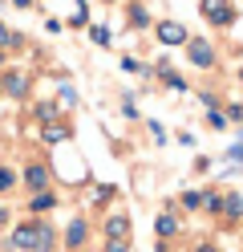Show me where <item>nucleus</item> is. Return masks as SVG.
Segmentation results:
<instances>
[{
    "mask_svg": "<svg viewBox=\"0 0 243 252\" xmlns=\"http://www.w3.org/2000/svg\"><path fill=\"white\" fill-rule=\"evenodd\" d=\"M25 183H28V187H45V183H49V171H45L41 163H32V167L25 171Z\"/></svg>",
    "mask_w": 243,
    "mask_h": 252,
    "instance_id": "nucleus-5",
    "label": "nucleus"
},
{
    "mask_svg": "<svg viewBox=\"0 0 243 252\" xmlns=\"http://www.w3.org/2000/svg\"><path fill=\"white\" fill-rule=\"evenodd\" d=\"M45 138H49V143H57V138H65V126H45Z\"/></svg>",
    "mask_w": 243,
    "mask_h": 252,
    "instance_id": "nucleus-12",
    "label": "nucleus"
},
{
    "mask_svg": "<svg viewBox=\"0 0 243 252\" xmlns=\"http://www.w3.org/2000/svg\"><path fill=\"white\" fill-rule=\"evenodd\" d=\"M81 240H85V224H73L69 228V244H81Z\"/></svg>",
    "mask_w": 243,
    "mask_h": 252,
    "instance_id": "nucleus-11",
    "label": "nucleus"
},
{
    "mask_svg": "<svg viewBox=\"0 0 243 252\" xmlns=\"http://www.w3.org/2000/svg\"><path fill=\"white\" fill-rule=\"evenodd\" d=\"M8 187H12V171L0 167V191H8Z\"/></svg>",
    "mask_w": 243,
    "mask_h": 252,
    "instance_id": "nucleus-14",
    "label": "nucleus"
},
{
    "mask_svg": "<svg viewBox=\"0 0 243 252\" xmlns=\"http://www.w3.org/2000/svg\"><path fill=\"white\" fill-rule=\"evenodd\" d=\"M97 45H109V33H106V29H93V33H89Z\"/></svg>",
    "mask_w": 243,
    "mask_h": 252,
    "instance_id": "nucleus-17",
    "label": "nucleus"
},
{
    "mask_svg": "<svg viewBox=\"0 0 243 252\" xmlns=\"http://www.w3.org/2000/svg\"><path fill=\"white\" fill-rule=\"evenodd\" d=\"M53 114H57V106H49V102H45V106H37V118H53Z\"/></svg>",
    "mask_w": 243,
    "mask_h": 252,
    "instance_id": "nucleus-16",
    "label": "nucleus"
},
{
    "mask_svg": "<svg viewBox=\"0 0 243 252\" xmlns=\"http://www.w3.org/2000/svg\"><path fill=\"white\" fill-rule=\"evenodd\" d=\"M203 203V191H187V208H199Z\"/></svg>",
    "mask_w": 243,
    "mask_h": 252,
    "instance_id": "nucleus-18",
    "label": "nucleus"
},
{
    "mask_svg": "<svg viewBox=\"0 0 243 252\" xmlns=\"http://www.w3.org/2000/svg\"><path fill=\"white\" fill-rule=\"evenodd\" d=\"M8 94H12V98H21V94H25V73H8Z\"/></svg>",
    "mask_w": 243,
    "mask_h": 252,
    "instance_id": "nucleus-7",
    "label": "nucleus"
},
{
    "mask_svg": "<svg viewBox=\"0 0 243 252\" xmlns=\"http://www.w3.org/2000/svg\"><path fill=\"white\" fill-rule=\"evenodd\" d=\"M203 17L211 21V25H231L235 21V8H231V0H203Z\"/></svg>",
    "mask_w": 243,
    "mask_h": 252,
    "instance_id": "nucleus-1",
    "label": "nucleus"
},
{
    "mask_svg": "<svg viewBox=\"0 0 243 252\" xmlns=\"http://www.w3.org/2000/svg\"><path fill=\"white\" fill-rule=\"evenodd\" d=\"M158 41L162 45H187V29L178 25V21H162L158 25Z\"/></svg>",
    "mask_w": 243,
    "mask_h": 252,
    "instance_id": "nucleus-3",
    "label": "nucleus"
},
{
    "mask_svg": "<svg viewBox=\"0 0 243 252\" xmlns=\"http://www.w3.org/2000/svg\"><path fill=\"white\" fill-rule=\"evenodd\" d=\"M12 4H21V8H28V4H32V0H12Z\"/></svg>",
    "mask_w": 243,
    "mask_h": 252,
    "instance_id": "nucleus-21",
    "label": "nucleus"
},
{
    "mask_svg": "<svg viewBox=\"0 0 243 252\" xmlns=\"http://www.w3.org/2000/svg\"><path fill=\"white\" fill-rule=\"evenodd\" d=\"M178 232V220L174 216H158V236H174Z\"/></svg>",
    "mask_w": 243,
    "mask_h": 252,
    "instance_id": "nucleus-8",
    "label": "nucleus"
},
{
    "mask_svg": "<svg viewBox=\"0 0 243 252\" xmlns=\"http://www.w3.org/2000/svg\"><path fill=\"white\" fill-rule=\"evenodd\" d=\"M231 159H243V147H235V151H231Z\"/></svg>",
    "mask_w": 243,
    "mask_h": 252,
    "instance_id": "nucleus-20",
    "label": "nucleus"
},
{
    "mask_svg": "<svg viewBox=\"0 0 243 252\" xmlns=\"http://www.w3.org/2000/svg\"><path fill=\"white\" fill-rule=\"evenodd\" d=\"M61 102H65V106H73V102H77V94H73L69 86H61Z\"/></svg>",
    "mask_w": 243,
    "mask_h": 252,
    "instance_id": "nucleus-15",
    "label": "nucleus"
},
{
    "mask_svg": "<svg viewBox=\"0 0 243 252\" xmlns=\"http://www.w3.org/2000/svg\"><path fill=\"white\" fill-rule=\"evenodd\" d=\"M130 21H134L138 29H146V25H150V17H146V8H130Z\"/></svg>",
    "mask_w": 243,
    "mask_h": 252,
    "instance_id": "nucleus-10",
    "label": "nucleus"
},
{
    "mask_svg": "<svg viewBox=\"0 0 243 252\" xmlns=\"http://www.w3.org/2000/svg\"><path fill=\"white\" fill-rule=\"evenodd\" d=\"M49 208H53V195H37V199H32V212H49Z\"/></svg>",
    "mask_w": 243,
    "mask_h": 252,
    "instance_id": "nucleus-9",
    "label": "nucleus"
},
{
    "mask_svg": "<svg viewBox=\"0 0 243 252\" xmlns=\"http://www.w3.org/2000/svg\"><path fill=\"white\" fill-rule=\"evenodd\" d=\"M12 240L21 244V248H32V240H37V224H21V228H16V236H12Z\"/></svg>",
    "mask_w": 243,
    "mask_h": 252,
    "instance_id": "nucleus-6",
    "label": "nucleus"
},
{
    "mask_svg": "<svg viewBox=\"0 0 243 252\" xmlns=\"http://www.w3.org/2000/svg\"><path fill=\"white\" fill-rule=\"evenodd\" d=\"M187 57H190L199 69H211V65H215V53H211L207 41H187Z\"/></svg>",
    "mask_w": 243,
    "mask_h": 252,
    "instance_id": "nucleus-2",
    "label": "nucleus"
},
{
    "mask_svg": "<svg viewBox=\"0 0 243 252\" xmlns=\"http://www.w3.org/2000/svg\"><path fill=\"white\" fill-rule=\"evenodd\" d=\"M207 208H211V212H223V195H215V191H207Z\"/></svg>",
    "mask_w": 243,
    "mask_h": 252,
    "instance_id": "nucleus-13",
    "label": "nucleus"
},
{
    "mask_svg": "<svg viewBox=\"0 0 243 252\" xmlns=\"http://www.w3.org/2000/svg\"><path fill=\"white\" fill-rule=\"evenodd\" d=\"M106 252H130V248H126L122 240H109V248H106Z\"/></svg>",
    "mask_w": 243,
    "mask_h": 252,
    "instance_id": "nucleus-19",
    "label": "nucleus"
},
{
    "mask_svg": "<svg viewBox=\"0 0 243 252\" xmlns=\"http://www.w3.org/2000/svg\"><path fill=\"white\" fill-rule=\"evenodd\" d=\"M106 232H109V240H122V236H130V220L126 216H113L106 224Z\"/></svg>",
    "mask_w": 243,
    "mask_h": 252,
    "instance_id": "nucleus-4",
    "label": "nucleus"
},
{
    "mask_svg": "<svg viewBox=\"0 0 243 252\" xmlns=\"http://www.w3.org/2000/svg\"><path fill=\"white\" fill-rule=\"evenodd\" d=\"M0 61H4V53H0Z\"/></svg>",
    "mask_w": 243,
    "mask_h": 252,
    "instance_id": "nucleus-22",
    "label": "nucleus"
}]
</instances>
